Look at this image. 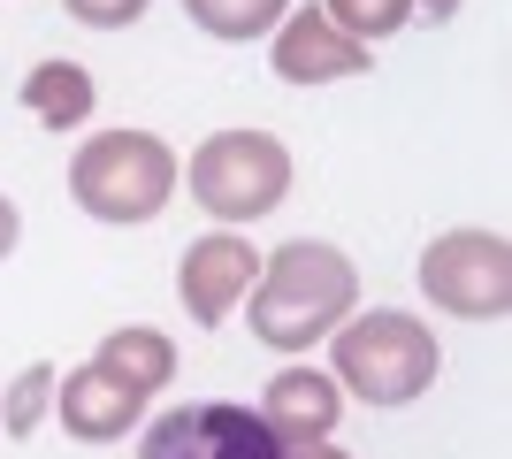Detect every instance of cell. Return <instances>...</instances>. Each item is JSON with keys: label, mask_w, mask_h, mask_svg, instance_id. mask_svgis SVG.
Masks as SVG:
<instances>
[{"label": "cell", "mask_w": 512, "mask_h": 459, "mask_svg": "<svg viewBox=\"0 0 512 459\" xmlns=\"http://www.w3.org/2000/svg\"><path fill=\"white\" fill-rule=\"evenodd\" d=\"M352 299H360V268L344 261L337 245H321V238H291V245H276V253L260 261L253 337L268 352H306L352 314Z\"/></svg>", "instance_id": "1"}, {"label": "cell", "mask_w": 512, "mask_h": 459, "mask_svg": "<svg viewBox=\"0 0 512 459\" xmlns=\"http://www.w3.org/2000/svg\"><path fill=\"white\" fill-rule=\"evenodd\" d=\"M337 391H352L360 406H413L444 368V345L428 337V322H413L406 306H375L360 322H337Z\"/></svg>", "instance_id": "2"}, {"label": "cell", "mask_w": 512, "mask_h": 459, "mask_svg": "<svg viewBox=\"0 0 512 459\" xmlns=\"http://www.w3.org/2000/svg\"><path fill=\"white\" fill-rule=\"evenodd\" d=\"M176 169H184V161L153 131H100L69 161V199H77L92 222H107V230H130V222H153L169 207Z\"/></svg>", "instance_id": "3"}, {"label": "cell", "mask_w": 512, "mask_h": 459, "mask_svg": "<svg viewBox=\"0 0 512 459\" xmlns=\"http://www.w3.org/2000/svg\"><path fill=\"white\" fill-rule=\"evenodd\" d=\"M184 176H192V199L214 222L245 230V222H260V215L283 207V192H291V153H283V138H268V131H214L207 146L192 153Z\"/></svg>", "instance_id": "4"}, {"label": "cell", "mask_w": 512, "mask_h": 459, "mask_svg": "<svg viewBox=\"0 0 512 459\" xmlns=\"http://www.w3.org/2000/svg\"><path fill=\"white\" fill-rule=\"evenodd\" d=\"M421 291L444 314L467 322H505L512 314V245L497 230H444L421 253Z\"/></svg>", "instance_id": "5"}, {"label": "cell", "mask_w": 512, "mask_h": 459, "mask_svg": "<svg viewBox=\"0 0 512 459\" xmlns=\"http://www.w3.org/2000/svg\"><path fill=\"white\" fill-rule=\"evenodd\" d=\"M138 459H283V437L260 421V406H230V398H199L176 406L138 437Z\"/></svg>", "instance_id": "6"}, {"label": "cell", "mask_w": 512, "mask_h": 459, "mask_svg": "<svg viewBox=\"0 0 512 459\" xmlns=\"http://www.w3.org/2000/svg\"><path fill=\"white\" fill-rule=\"evenodd\" d=\"M260 284V253L253 238H237V230H207L199 245H184V268H176V299L192 314L199 329H222L237 314V299Z\"/></svg>", "instance_id": "7"}, {"label": "cell", "mask_w": 512, "mask_h": 459, "mask_svg": "<svg viewBox=\"0 0 512 459\" xmlns=\"http://www.w3.org/2000/svg\"><path fill=\"white\" fill-rule=\"evenodd\" d=\"M367 46L344 39L321 8H299V16L276 23V77L283 85H337V77H360Z\"/></svg>", "instance_id": "8"}, {"label": "cell", "mask_w": 512, "mask_h": 459, "mask_svg": "<svg viewBox=\"0 0 512 459\" xmlns=\"http://www.w3.org/2000/svg\"><path fill=\"white\" fill-rule=\"evenodd\" d=\"M54 414H62L69 437H85V444H115V437H130V429H138L146 398L130 391V383H115L100 360H85L77 375H62V383H54Z\"/></svg>", "instance_id": "9"}, {"label": "cell", "mask_w": 512, "mask_h": 459, "mask_svg": "<svg viewBox=\"0 0 512 459\" xmlns=\"http://www.w3.org/2000/svg\"><path fill=\"white\" fill-rule=\"evenodd\" d=\"M260 421H268L283 444H321V437L344 421L337 375H321V368H283L276 383L260 391Z\"/></svg>", "instance_id": "10"}, {"label": "cell", "mask_w": 512, "mask_h": 459, "mask_svg": "<svg viewBox=\"0 0 512 459\" xmlns=\"http://www.w3.org/2000/svg\"><path fill=\"white\" fill-rule=\"evenodd\" d=\"M115 383H130L138 398H153V391H169V375H176V345L161 337V329H115L100 352H92Z\"/></svg>", "instance_id": "11"}, {"label": "cell", "mask_w": 512, "mask_h": 459, "mask_svg": "<svg viewBox=\"0 0 512 459\" xmlns=\"http://www.w3.org/2000/svg\"><path fill=\"white\" fill-rule=\"evenodd\" d=\"M23 108L39 115L46 131H77L92 115V77L77 62H39L31 77H23Z\"/></svg>", "instance_id": "12"}, {"label": "cell", "mask_w": 512, "mask_h": 459, "mask_svg": "<svg viewBox=\"0 0 512 459\" xmlns=\"http://www.w3.org/2000/svg\"><path fill=\"white\" fill-rule=\"evenodd\" d=\"M291 0H184V16L207 31V39H260L276 31Z\"/></svg>", "instance_id": "13"}, {"label": "cell", "mask_w": 512, "mask_h": 459, "mask_svg": "<svg viewBox=\"0 0 512 459\" xmlns=\"http://www.w3.org/2000/svg\"><path fill=\"white\" fill-rule=\"evenodd\" d=\"M321 16L337 23L344 39H360V46H375V39H390V31H406V16H413V0H329Z\"/></svg>", "instance_id": "14"}, {"label": "cell", "mask_w": 512, "mask_h": 459, "mask_svg": "<svg viewBox=\"0 0 512 459\" xmlns=\"http://www.w3.org/2000/svg\"><path fill=\"white\" fill-rule=\"evenodd\" d=\"M54 383H62V375L46 368V360L16 375V391H8V414H0V421H8V437H31V429L46 421V406H54Z\"/></svg>", "instance_id": "15"}, {"label": "cell", "mask_w": 512, "mask_h": 459, "mask_svg": "<svg viewBox=\"0 0 512 459\" xmlns=\"http://www.w3.org/2000/svg\"><path fill=\"white\" fill-rule=\"evenodd\" d=\"M77 23H92V31H123V23L146 16V0H62Z\"/></svg>", "instance_id": "16"}, {"label": "cell", "mask_w": 512, "mask_h": 459, "mask_svg": "<svg viewBox=\"0 0 512 459\" xmlns=\"http://www.w3.org/2000/svg\"><path fill=\"white\" fill-rule=\"evenodd\" d=\"M16 238H23V215H16V207H8V199H0V261L16 253Z\"/></svg>", "instance_id": "17"}, {"label": "cell", "mask_w": 512, "mask_h": 459, "mask_svg": "<svg viewBox=\"0 0 512 459\" xmlns=\"http://www.w3.org/2000/svg\"><path fill=\"white\" fill-rule=\"evenodd\" d=\"M283 459H352V452H337V444L321 437V444H283Z\"/></svg>", "instance_id": "18"}, {"label": "cell", "mask_w": 512, "mask_h": 459, "mask_svg": "<svg viewBox=\"0 0 512 459\" xmlns=\"http://www.w3.org/2000/svg\"><path fill=\"white\" fill-rule=\"evenodd\" d=\"M421 8H428V23H451V16H459V0H421Z\"/></svg>", "instance_id": "19"}]
</instances>
